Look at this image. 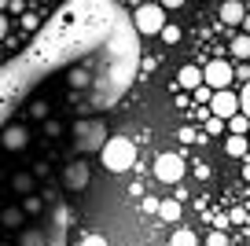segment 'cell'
I'll return each mask as SVG.
<instances>
[{"label":"cell","mask_w":250,"mask_h":246,"mask_svg":"<svg viewBox=\"0 0 250 246\" xmlns=\"http://www.w3.org/2000/svg\"><path fill=\"white\" fill-rule=\"evenodd\" d=\"M30 114H33V118H48V103H44V100H37V103L30 107Z\"/></svg>","instance_id":"d4e9b609"},{"label":"cell","mask_w":250,"mask_h":246,"mask_svg":"<svg viewBox=\"0 0 250 246\" xmlns=\"http://www.w3.org/2000/svg\"><path fill=\"white\" fill-rule=\"evenodd\" d=\"M4 8H8V0H0V11H4Z\"/></svg>","instance_id":"1f68e13d"},{"label":"cell","mask_w":250,"mask_h":246,"mask_svg":"<svg viewBox=\"0 0 250 246\" xmlns=\"http://www.w3.org/2000/svg\"><path fill=\"white\" fill-rule=\"evenodd\" d=\"M169 246H199V235L191 228H177L169 235Z\"/></svg>","instance_id":"9a60e30c"},{"label":"cell","mask_w":250,"mask_h":246,"mask_svg":"<svg viewBox=\"0 0 250 246\" xmlns=\"http://www.w3.org/2000/svg\"><path fill=\"white\" fill-rule=\"evenodd\" d=\"M232 55H235V59H247V55H250V41L243 37V33L232 41Z\"/></svg>","instance_id":"d6986e66"},{"label":"cell","mask_w":250,"mask_h":246,"mask_svg":"<svg viewBox=\"0 0 250 246\" xmlns=\"http://www.w3.org/2000/svg\"><path fill=\"white\" fill-rule=\"evenodd\" d=\"M225 154H228V158H243V154H247V136L232 132V136L225 140Z\"/></svg>","instance_id":"7c38bea8"},{"label":"cell","mask_w":250,"mask_h":246,"mask_svg":"<svg viewBox=\"0 0 250 246\" xmlns=\"http://www.w3.org/2000/svg\"><path fill=\"white\" fill-rule=\"evenodd\" d=\"M41 209H44V202H41L37 195L30 191V195H26V199H22V213H41Z\"/></svg>","instance_id":"ffe728a7"},{"label":"cell","mask_w":250,"mask_h":246,"mask_svg":"<svg viewBox=\"0 0 250 246\" xmlns=\"http://www.w3.org/2000/svg\"><path fill=\"white\" fill-rule=\"evenodd\" d=\"M88 177H92V173H88L85 162H70V165L62 169V184H66V191H85Z\"/></svg>","instance_id":"52a82bcc"},{"label":"cell","mask_w":250,"mask_h":246,"mask_svg":"<svg viewBox=\"0 0 250 246\" xmlns=\"http://www.w3.org/2000/svg\"><path fill=\"white\" fill-rule=\"evenodd\" d=\"M166 11H177V8H184V0H158Z\"/></svg>","instance_id":"f1b7e54d"},{"label":"cell","mask_w":250,"mask_h":246,"mask_svg":"<svg viewBox=\"0 0 250 246\" xmlns=\"http://www.w3.org/2000/svg\"><path fill=\"white\" fill-rule=\"evenodd\" d=\"M133 22H136V30H140V33L155 37V33L162 30V22H166V8H162V4H140L136 15H133Z\"/></svg>","instance_id":"3957f363"},{"label":"cell","mask_w":250,"mask_h":246,"mask_svg":"<svg viewBox=\"0 0 250 246\" xmlns=\"http://www.w3.org/2000/svg\"><path fill=\"white\" fill-rule=\"evenodd\" d=\"M140 206H144V213H155V209H158V199H140Z\"/></svg>","instance_id":"83f0119b"},{"label":"cell","mask_w":250,"mask_h":246,"mask_svg":"<svg viewBox=\"0 0 250 246\" xmlns=\"http://www.w3.org/2000/svg\"><path fill=\"white\" fill-rule=\"evenodd\" d=\"M11 187H15L19 195H30L33 187H37V177H33V173H15V177H11Z\"/></svg>","instance_id":"5bb4252c"},{"label":"cell","mask_w":250,"mask_h":246,"mask_svg":"<svg viewBox=\"0 0 250 246\" xmlns=\"http://www.w3.org/2000/svg\"><path fill=\"white\" fill-rule=\"evenodd\" d=\"M203 122H206V129H210V132H213V136H217V132H221V129H225V122H221V118H213V114H206V118H203Z\"/></svg>","instance_id":"603a6c76"},{"label":"cell","mask_w":250,"mask_h":246,"mask_svg":"<svg viewBox=\"0 0 250 246\" xmlns=\"http://www.w3.org/2000/svg\"><path fill=\"white\" fill-rule=\"evenodd\" d=\"M232 221H235V224H247V209L239 206V209H235V213H232Z\"/></svg>","instance_id":"f546056e"},{"label":"cell","mask_w":250,"mask_h":246,"mask_svg":"<svg viewBox=\"0 0 250 246\" xmlns=\"http://www.w3.org/2000/svg\"><path fill=\"white\" fill-rule=\"evenodd\" d=\"M232 81H235V66L228 59H213V62H206V66H203V85H210V88H232Z\"/></svg>","instance_id":"277c9868"},{"label":"cell","mask_w":250,"mask_h":246,"mask_svg":"<svg viewBox=\"0 0 250 246\" xmlns=\"http://www.w3.org/2000/svg\"><path fill=\"white\" fill-rule=\"evenodd\" d=\"M155 213L162 217V221L177 224V221H180V213H184V209H180V202H177V199H158V209H155Z\"/></svg>","instance_id":"8fae6325"},{"label":"cell","mask_w":250,"mask_h":246,"mask_svg":"<svg viewBox=\"0 0 250 246\" xmlns=\"http://www.w3.org/2000/svg\"><path fill=\"white\" fill-rule=\"evenodd\" d=\"M19 246H48V235L41 228H26L19 231Z\"/></svg>","instance_id":"4fadbf2b"},{"label":"cell","mask_w":250,"mask_h":246,"mask_svg":"<svg viewBox=\"0 0 250 246\" xmlns=\"http://www.w3.org/2000/svg\"><path fill=\"white\" fill-rule=\"evenodd\" d=\"M158 37H162L166 44H177V41H180V26H169V22H162V30H158Z\"/></svg>","instance_id":"ac0fdd59"},{"label":"cell","mask_w":250,"mask_h":246,"mask_svg":"<svg viewBox=\"0 0 250 246\" xmlns=\"http://www.w3.org/2000/svg\"><path fill=\"white\" fill-rule=\"evenodd\" d=\"M0 144H4V151H26V144H30L26 125H8V129L0 132Z\"/></svg>","instance_id":"ba28073f"},{"label":"cell","mask_w":250,"mask_h":246,"mask_svg":"<svg viewBox=\"0 0 250 246\" xmlns=\"http://www.w3.org/2000/svg\"><path fill=\"white\" fill-rule=\"evenodd\" d=\"M195 177H199V180L210 177V165H206V162H195Z\"/></svg>","instance_id":"4316f807"},{"label":"cell","mask_w":250,"mask_h":246,"mask_svg":"<svg viewBox=\"0 0 250 246\" xmlns=\"http://www.w3.org/2000/svg\"><path fill=\"white\" fill-rule=\"evenodd\" d=\"M243 19H247V11H243L239 0H225V4H221V22L225 26H239Z\"/></svg>","instance_id":"9c48e42d"},{"label":"cell","mask_w":250,"mask_h":246,"mask_svg":"<svg viewBox=\"0 0 250 246\" xmlns=\"http://www.w3.org/2000/svg\"><path fill=\"white\" fill-rule=\"evenodd\" d=\"M96 154H100L107 173H129L136 165V144L129 136H107Z\"/></svg>","instance_id":"6da1fadb"},{"label":"cell","mask_w":250,"mask_h":246,"mask_svg":"<svg viewBox=\"0 0 250 246\" xmlns=\"http://www.w3.org/2000/svg\"><path fill=\"white\" fill-rule=\"evenodd\" d=\"M66 77H70V85H74V88H85V85H88V74H85V70H70Z\"/></svg>","instance_id":"7402d4cb"},{"label":"cell","mask_w":250,"mask_h":246,"mask_svg":"<svg viewBox=\"0 0 250 246\" xmlns=\"http://www.w3.org/2000/svg\"><path fill=\"white\" fill-rule=\"evenodd\" d=\"M206 246H228V235H225V228H213L210 235H206Z\"/></svg>","instance_id":"44dd1931"},{"label":"cell","mask_w":250,"mask_h":246,"mask_svg":"<svg viewBox=\"0 0 250 246\" xmlns=\"http://www.w3.org/2000/svg\"><path fill=\"white\" fill-rule=\"evenodd\" d=\"M0 224L4 228H22V206H8L0 213Z\"/></svg>","instance_id":"2e32d148"},{"label":"cell","mask_w":250,"mask_h":246,"mask_svg":"<svg viewBox=\"0 0 250 246\" xmlns=\"http://www.w3.org/2000/svg\"><path fill=\"white\" fill-rule=\"evenodd\" d=\"M225 125L232 132H239V136H247V110H235L232 118H225Z\"/></svg>","instance_id":"e0dca14e"},{"label":"cell","mask_w":250,"mask_h":246,"mask_svg":"<svg viewBox=\"0 0 250 246\" xmlns=\"http://www.w3.org/2000/svg\"><path fill=\"white\" fill-rule=\"evenodd\" d=\"M206 107H210L213 118H221V122H225V118H232L235 110H239V96H235L232 88H213L210 100H206Z\"/></svg>","instance_id":"8992f818"},{"label":"cell","mask_w":250,"mask_h":246,"mask_svg":"<svg viewBox=\"0 0 250 246\" xmlns=\"http://www.w3.org/2000/svg\"><path fill=\"white\" fill-rule=\"evenodd\" d=\"M155 177L162 180V184H180V177H184V158L173 151L158 154L155 158Z\"/></svg>","instance_id":"5b68a950"},{"label":"cell","mask_w":250,"mask_h":246,"mask_svg":"<svg viewBox=\"0 0 250 246\" xmlns=\"http://www.w3.org/2000/svg\"><path fill=\"white\" fill-rule=\"evenodd\" d=\"M81 246H107V239H103V235H85Z\"/></svg>","instance_id":"484cf974"},{"label":"cell","mask_w":250,"mask_h":246,"mask_svg":"<svg viewBox=\"0 0 250 246\" xmlns=\"http://www.w3.org/2000/svg\"><path fill=\"white\" fill-rule=\"evenodd\" d=\"M4 33H8V15L0 11V41H4Z\"/></svg>","instance_id":"4dcf8cb0"},{"label":"cell","mask_w":250,"mask_h":246,"mask_svg":"<svg viewBox=\"0 0 250 246\" xmlns=\"http://www.w3.org/2000/svg\"><path fill=\"white\" fill-rule=\"evenodd\" d=\"M177 85L191 92L195 85H203V70H199L195 62H188V66H180V74H177Z\"/></svg>","instance_id":"30bf717a"},{"label":"cell","mask_w":250,"mask_h":246,"mask_svg":"<svg viewBox=\"0 0 250 246\" xmlns=\"http://www.w3.org/2000/svg\"><path fill=\"white\" fill-rule=\"evenodd\" d=\"M107 136L110 132H107V125H103L100 118H88V122L74 125V144H78V151H100Z\"/></svg>","instance_id":"7a4b0ae2"},{"label":"cell","mask_w":250,"mask_h":246,"mask_svg":"<svg viewBox=\"0 0 250 246\" xmlns=\"http://www.w3.org/2000/svg\"><path fill=\"white\" fill-rule=\"evenodd\" d=\"M180 140H184V144H199V132L191 129V125H184V129H180Z\"/></svg>","instance_id":"cb8c5ba5"}]
</instances>
